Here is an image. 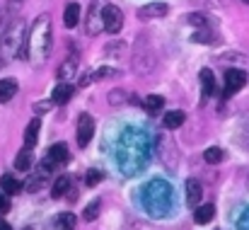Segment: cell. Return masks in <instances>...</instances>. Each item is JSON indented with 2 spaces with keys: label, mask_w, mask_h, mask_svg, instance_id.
I'll use <instances>...</instances> for the list:
<instances>
[{
  "label": "cell",
  "mask_w": 249,
  "mask_h": 230,
  "mask_svg": "<svg viewBox=\"0 0 249 230\" xmlns=\"http://www.w3.org/2000/svg\"><path fill=\"white\" fill-rule=\"evenodd\" d=\"M29 61L34 68L44 66L49 54H51V46H53V27H51V15H39L32 24V32H29Z\"/></svg>",
  "instance_id": "1"
},
{
  "label": "cell",
  "mask_w": 249,
  "mask_h": 230,
  "mask_svg": "<svg viewBox=\"0 0 249 230\" xmlns=\"http://www.w3.org/2000/svg\"><path fill=\"white\" fill-rule=\"evenodd\" d=\"M143 204L153 216H167L174 206V192L162 179H153L143 192Z\"/></svg>",
  "instance_id": "2"
},
{
  "label": "cell",
  "mask_w": 249,
  "mask_h": 230,
  "mask_svg": "<svg viewBox=\"0 0 249 230\" xmlns=\"http://www.w3.org/2000/svg\"><path fill=\"white\" fill-rule=\"evenodd\" d=\"M27 39H29V34H27L24 24H22L19 19L12 22V24L7 27L2 41H0L2 56H5V58H19V61L29 58V44H27Z\"/></svg>",
  "instance_id": "3"
},
{
  "label": "cell",
  "mask_w": 249,
  "mask_h": 230,
  "mask_svg": "<svg viewBox=\"0 0 249 230\" xmlns=\"http://www.w3.org/2000/svg\"><path fill=\"white\" fill-rule=\"evenodd\" d=\"M155 68V51L150 49L148 41H138L136 46V56H133V71L136 73H150Z\"/></svg>",
  "instance_id": "4"
},
{
  "label": "cell",
  "mask_w": 249,
  "mask_h": 230,
  "mask_svg": "<svg viewBox=\"0 0 249 230\" xmlns=\"http://www.w3.org/2000/svg\"><path fill=\"white\" fill-rule=\"evenodd\" d=\"M102 12H104V2H102V0H92V2H89V10H87V19H85V32H87L89 37H97V34L104 29V17H102Z\"/></svg>",
  "instance_id": "5"
},
{
  "label": "cell",
  "mask_w": 249,
  "mask_h": 230,
  "mask_svg": "<svg viewBox=\"0 0 249 230\" xmlns=\"http://www.w3.org/2000/svg\"><path fill=\"white\" fill-rule=\"evenodd\" d=\"M102 17H104V32H109V34H119L121 32V27H124V12L116 5H104Z\"/></svg>",
  "instance_id": "6"
},
{
  "label": "cell",
  "mask_w": 249,
  "mask_h": 230,
  "mask_svg": "<svg viewBox=\"0 0 249 230\" xmlns=\"http://www.w3.org/2000/svg\"><path fill=\"white\" fill-rule=\"evenodd\" d=\"M247 85V73L242 68H230L225 73V97H232L237 90H242Z\"/></svg>",
  "instance_id": "7"
},
{
  "label": "cell",
  "mask_w": 249,
  "mask_h": 230,
  "mask_svg": "<svg viewBox=\"0 0 249 230\" xmlns=\"http://www.w3.org/2000/svg\"><path fill=\"white\" fill-rule=\"evenodd\" d=\"M92 136H94V119L89 114H83L78 119V143H80V148H85L92 141Z\"/></svg>",
  "instance_id": "8"
},
{
  "label": "cell",
  "mask_w": 249,
  "mask_h": 230,
  "mask_svg": "<svg viewBox=\"0 0 249 230\" xmlns=\"http://www.w3.org/2000/svg\"><path fill=\"white\" fill-rule=\"evenodd\" d=\"M201 196H203V187H201V182H198V179H186V206L196 211Z\"/></svg>",
  "instance_id": "9"
},
{
  "label": "cell",
  "mask_w": 249,
  "mask_h": 230,
  "mask_svg": "<svg viewBox=\"0 0 249 230\" xmlns=\"http://www.w3.org/2000/svg\"><path fill=\"white\" fill-rule=\"evenodd\" d=\"M167 7L165 2H148V5H143V7H138V17L141 19H153V17H162L167 15Z\"/></svg>",
  "instance_id": "10"
},
{
  "label": "cell",
  "mask_w": 249,
  "mask_h": 230,
  "mask_svg": "<svg viewBox=\"0 0 249 230\" xmlns=\"http://www.w3.org/2000/svg\"><path fill=\"white\" fill-rule=\"evenodd\" d=\"M46 155H49L46 160H51L53 165H63V162H68V146L66 143H53Z\"/></svg>",
  "instance_id": "11"
},
{
  "label": "cell",
  "mask_w": 249,
  "mask_h": 230,
  "mask_svg": "<svg viewBox=\"0 0 249 230\" xmlns=\"http://www.w3.org/2000/svg\"><path fill=\"white\" fill-rule=\"evenodd\" d=\"M75 71H78V58L71 56V58H66V61L58 66V73H56V76L61 77V82H68L71 77L75 76Z\"/></svg>",
  "instance_id": "12"
},
{
  "label": "cell",
  "mask_w": 249,
  "mask_h": 230,
  "mask_svg": "<svg viewBox=\"0 0 249 230\" xmlns=\"http://www.w3.org/2000/svg\"><path fill=\"white\" fill-rule=\"evenodd\" d=\"M198 80H201V87H203V97H213V92H215L213 71H211V68H203V71L198 73Z\"/></svg>",
  "instance_id": "13"
},
{
  "label": "cell",
  "mask_w": 249,
  "mask_h": 230,
  "mask_svg": "<svg viewBox=\"0 0 249 230\" xmlns=\"http://www.w3.org/2000/svg\"><path fill=\"white\" fill-rule=\"evenodd\" d=\"M184 119H186V114L181 109H172V112H167L165 116H162V124H165V129L174 131V129H179L184 124Z\"/></svg>",
  "instance_id": "14"
},
{
  "label": "cell",
  "mask_w": 249,
  "mask_h": 230,
  "mask_svg": "<svg viewBox=\"0 0 249 230\" xmlns=\"http://www.w3.org/2000/svg\"><path fill=\"white\" fill-rule=\"evenodd\" d=\"M71 97H73V85L71 82H58L56 90H53V102L56 104H66Z\"/></svg>",
  "instance_id": "15"
},
{
  "label": "cell",
  "mask_w": 249,
  "mask_h": 230,
  "mask_svg": "<svg viewBox=\"0 0 249 230\" xmlns=\"http://www.w3.org/2000/svg\"><path fill=\"white\" fill-rule=\"evenodd\" d=\"M78 19H80V5H78V2H71V5L66 7V12H63V24H66L68 29H73V27L78 24Z\"/></svg>",
  "instance_id": "16"
},
{
  "label": "cell",
  "mask_w": 249,
  "mask_h": 230,
  "mask_svg": "<svg viewBox=\"0 0 249 230\" xmlns=\"http://www.w3.org/2000/svg\"><path fill=\"white\" fill-rule=\"evenodd\" d=\"M39 126H41V121H39V116H34V119L29 121V126L24 129V143H27V148H32V146L36 143V138H39Z\"/></svg>",
  "instance_id": "17"
},
{
  "label": "cell",
  "mask_w": 249,
  "mask_h": 230,
  "mask_svg": "<svg viewBox=\"0 0 249 230\" xmlns=\"http://www.w3.org/2000/svg\"><path fill=\"white\" fill-rule=\"evenodd\" d=\"M15 95H17V82L12 77L0 80V102H10Z\"/></svg>",
  "instance_id": "18"
},
{
  "label": "cell",
  "mask_w": 249,
  "mask_h": 230,
  "mask_svg": "<svg viewBox=\"0 0 249 230\" xmlns=\"http://www.w3.org/2000/svg\"><path fill=\"white\" fill-rule=\"evenodd\" d=\"M0 187H2V192H5V194H10V196H12V194H19L24 184H22V182H17L12 174H2V179H0Z\"/></svg>",
  "instance_id": "19"
},
{
  "label": "cell",
  "mask_w": 249,
  "mask_h": 230,
  "mask_svg": "<svg viewBox=\"0 0 249 230\" xmlns=\"http://www.w3.org/2000/svg\"><path fill=\"white\" fill-rule=\"evenodd\" d=\"M213 213H215V209H213L211 204H203V206H198V209H196L194 221H196L198 226H206V223H211V221H213Z\"/></svg>",
  "instance_id": "20"
},
{
  "label": "cell",
  "mask_w": 249,
  "mask_h": 230,
  "mask_svg": "<svg viewBox=\"0 0 249 230\" xmlns=\"http://www.w3.org/2000/svg\"><path fill=\"white\" fill-rule=\"evenodd\" d=\"M32 162H34V157H32V148H22L17 157H15V167L19 170V172H27L29 167H32Z\"/></svg>",
  "instance_id": "21"
},
{
  "label": "cell",
  "mask_w": 249,
  "mask_h": 230,
  "mask_svg": "<svg viewBox=\"0 0 249 230\" xmlns=\"http://www.w3.org/2000/svg\"><path fill=\"white\" fill-rule=\"evenodd\" d=\"M71 192V177L68 174H61L58 179H56V184H53V189H51V194H53V199H61L63 194H68Z\"/></svg>",
  "instance_id": "22"
},
{
  "label": "cell",
  "mask_w": 249,
  "mask_h": 230,
  "mask_svg": "<svg viewBox=\"0 0 249 230\" xmlns=\"http://www.w3.org/2000/svg\"><path fill=\"white\" fill-rule=\"evenodd\" d=\"M162 104H165V99H162L160 95H148L145 102H143V107H145L150 114H158V112L162 109Z\"/></svg>",
  "instance_id": "23"
},
{
  "label": "cell",
  "mask_w": 249,
  "mask_h": 230,
  "mask_svg": "<svg viewBox=\"0 0 249 230\" xmlns=\"http://www.w3.org/2000/svg\"><path fill=\"white\" fill-rule=\"evenodd\" d=\"M128 102V92L126 90H111L109 92V104L111 107H119V104H126Z\"/></svg>",
  "instance_id": "24"
},
{
  "label": "cell",
  "mask_w": 249,
  "mask_h": 230,
  "mask_svg": "<svg viewBox=\"0 0 249 230\" xmlns=\"http://www.w3.org/2000/svg\"><path fill=\"white\" fill-rule=\"evenodd\" d=\"M99 209H102V204H99V199H94L92 204H87L83 211V218L85 221H94L97 216H99Z\"/></svg>",
  "instance_id": "25"
},
{
  "label": "cell",
  "mask_w": 249,
  "mask_h": 230,
  "mask_svg": "<svg viewBox=\"0 0 249 230\" xmlns=\"http://www.w3.org/2000/svg\"><path fill=\"white\" fill-rule=\"evenodd\" d=\"M223 148H218V146H213V148H208L206 153H203V160L208 162V165H215V162H220L223 160Z\"/></svg>",
  "instance_id": "26"
},
{
  "label": "cell",
  "mask_w": 249,
  "mask_h": 230,
  "mask_svg": "<svg viewBox=\"0 0 249 230\" xmlns=\"http://www.w3.org/2000/svg\"><path fill=\"white\" fill-rule=\"evenodd\" d=\"M10 15H15V10H12V7L0 10V41H2V37H5L7 27H10Z\"/></svg>",
  "instance_id": "27"
},
{
  "label": "cell",
  "mask_w": 249,
  "mask_h": 230,
  "mask_svg": "<svg viewBox=\"0 0 249 230\" xmlns=\"http://www.w3.org/2000/svg\"><path fill=\"white\" fill-rule=\"evenodd\" d=\"M107 77H119V71L116 68H109V66H102L99 71L92 73V80H107Z\"/></svg>",
  "instance_id": "28"
},
{
  "label": "cell",
  "mask_w": 249,
  "mask_h": 230,
  "mask_svg": "<svg viewBox=\"0 0 249 230\" xmlns=\"http://www.w3.org/2000/svg\"><path fill=\"white\" fill-rule=\"evenodd\" d=\"M102 177H104V172H99V170H87L85 184H87V187H97V184L102 182Z\"/></svg>",
  "instance_id": "29"
},
{
  "label": "cell",
  "mask_w": 249,
  "mask_h": 230,
  "mask_svg": "<svg viewBox=\"0 0 249 230\" xmlns=\"http://www.w3.org/2000/svg\"><path fill=\"white\" fill-rule=\"evenodd\" d=\"M58 226L63 230H73L75 228V216L73 213H61L58 216Z\"/></svg>",
  "instance_id": "30"
},
{
  "label": "cell",
  "mask_w": 249,
  "mask_h": 230,
  "mask_svg": "<svg viewBox=\"0 0 249 230\" xmlns=\"http://www.w3.org/2000/svg\"><path fill=\"white\" fill-rule=\"evenodd\" d=\"M194 41H201V44H211L213 41V32L211 29H206V27H201L196 34H194Z\"/></svg>",
  "instance_id": "31"
},
{
  "label": "cell",
  "mask_w": 249,
  "mask_h": 230,
  "mask_svg": "<svg viewBox=\"0 0 249 230\" xmlns=\"http://www.w3.org/2000/svg\"><path fill=\"white\" fill-rule=\"evenodd\" d=\"M53 104H56L53 99H51V102H36V104H34V112H36V114H46V112H51Z\"/></svg>",
  "instance_id": "32"
},
{
  "label": "cell",
  "mask_w": 249,
  "mask_h": 230,
  "mask_svg": "<svg viewBox=\"0 0 249 230\" xmlns=\"http://www.w3.org/2000/svg\"><path fill=\"white\" fill-rule=\"evenodd\" d=\"M186 19H189L191 24H198V27H206V17H203V15H196V12H191V15H189Z\"/></svg>",
  "instance_id": "33"
},
{
  "label": "cell",
  "mask_w": 249,
  "mask_h": 230,
  "mask_svg": "<svg viewBox=\"0 0 249 230\" xmlns=\"http://www.w3.org/2000/svg\"><path fill=\"white\" fill-rule=\"evenodd\" d=\"M237 230H249V211H245V216L237 221Z\"/></svg>",
  "instance_id": "34"
},
{
  "label": "cell",
  "mask_w": 249,
  "mask_h": 230,
  "mask_svg": "<svg viewBox=\"0 0 249 230\" xmlns=\"http://www.w3.org/2000/svg\"><path fill=\"white\" fill-rule=\"evenodd\" d=\"M78 82H80V87H87V85L92 82V73H89V71H85L83 76H80V80H78Z\"/></svg>",
  "instance_id": "35"
},
{
  "label": "cell",
  "mask_w": 249,
  "mask_h": 230,
  "mask_svg": "<svg viewBox=\"0 0 249 230\" xmlns=\"http://www.w3.org/2000/svg\"><path fill=\"white\" fill-rule=\"evenodd\" d=\"M7 209H10V201H7V199H5V196L0 194V213H5Z\"/></svg>",
  "instance_id": "36"
},
{
  "label": "cell",
  "mask_w": 249,
  "mask_h": 230,
  "mask_svg": "<svg viewBox=\"0 0 249 230\" xmlns=\"http://www.w3.org/2000/svg\"><path fill=\"white\" fill-rule=\"evenodd\" d=\"M22 2H24V0H10V5H7V7H12V10L17 12V7H19Z\"/></svg>",
  "instance_id": "37"
},
{
  "label": "cell",
  "mask_w": 249,
  "mask_h": 230,
  "mask_svg": "<svg viewBox=\"0 0 249 230\" xmlns=\"http://www.w3.org/2000/svg\"><path fill=\"white\" fill-rule=\"evenodd\" d=\"M0 230H12V226H10L7 221H2V218H0Z\"/></svg>",
  "instance_id": "38"
},
{
  "label": "cell",
  "mask_w": 249,
  "mask_h": 230,
  "mask_svg": "<svg viewBox=\"0 0 249 230\" xmlns=\"http://www.w3.org/2000/svg\"><path fill=\"white\" fill-rule=\"evenodd\" d=\"M24 230H34V228H32V226H27V228H24Z\"/></svg>",
  "instance_id": "39"
},
{
  "label": "cell",
  "mask_w": 249,
  "mask_h": 230,
  "mask_svg": "<svg viewBox=\"0 0 249 230\" xmlns=\"http://www.w3.org/2000/svg\"><path fill=\"white\" fill-rule=\"evenodd\" d=\"M242 2H247V5H249V0H242Z\"/></svg>",
  "instance_id": "40"
},
{
  "label": "cell",
  "mask_w": 249,
  "mask_h": 230,
  "mask_svg": "<svg viewBox=\"0 0 249 230\" xmlns=\"http://www.w3.org/2000/svg\"><path fill=\"white\" fill-rule=\"evenodd\" d=\"M247 187H249V177H247Z\"/></svg>",
  "instance_id": "41"
}]
</instances>
